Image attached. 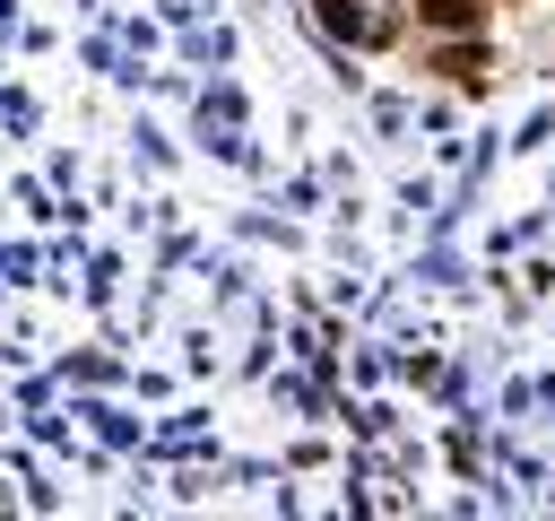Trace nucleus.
Wrapping results in <instances>:
<instances>
[{
	"instance_id": "obj_1",
	"label": "nucleus",
	"mask_w": 555,
	"mask_h": 521,
	"mask_svg": "<svg viewBox=\"0 0 555 521\" xmlns=\"http://www.w3.org/2000/svg\"><path fill=\"white\" fill-rule=\"evenodd\" d=\"M425 35H486V0H408Z\"/></svg>"
},
{
	"instance_id": "obj_2",
	"label": "nucleus",
	"mask_w": 555,
	"mask_h": 521,
	"mask_svg": "<svg viewBox=\"0 0 555 521\" xmlns=\"http://www.w3.org/2000/svg\"><path fill=\"white\" fill-rule=\"evenodd\" d=\"M312 9H321V26L347 35V43H373V35H382V26L364 17V0H312Z\"/></svg>"
}]
</instances>
